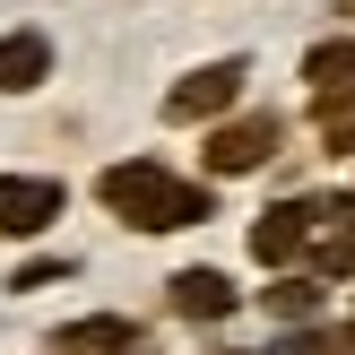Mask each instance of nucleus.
I'll return each mask as SVG.
<instances>
[{
  "label": "nucleus",
  "mask_w": 355,
  "mask_h": 355,
  "mask_svg": "<svg viewBox=\"0 0 355 355\" xmlns=\"http://www.w3.org/2000/svg\"><path fill=\"white\" fill-rule=\"evenodd\" d=\"M35 355H61V347H35Z\"/></svg>",
  "instance_id": "nucleus-16"
},
{
  "label": "nucleus",
  "mask_w": 355,
  "mask_h": 355,
  "mask_svg": "<svg viewBox=\"0 0 355 355\" xmlns=\"http://www.w3.org/2000/svg\"><path fill=\"white\" fill-rule=\"evenodd\" d=\"M252 304L269 312L277 329H304V321H329V286H321V277H312V269H277L269 286L252 295Z\"/></svg>",
  "instance_id": "nucleus-8"
},
{
  "label": "nucleus",
  "mask_w": 355,
  "mask_h": 355,
  "mask_svg": "<svg viewBox=\"0 0 355 355\" xmlns=\"http://www.w3.org/2000/svg\"><path fill=\"white\" fill-rule=\"evenodd\" d=\"M69 217V182L61 173H35V165H0V243L35 252L52 225Z\"/></svg>",
  "instance_id": "nucleus-4"
},
{
  "label": "nucleus",
  "mask_w": 355,
  "mask_h": 355,
  "mask_svg": "<svg viewBox=\"0 0 355 355\" xmlns=\"http://www.w3.org/2000/svg\"><path fill=\"white\" fill-rule=\"evenodd\" d=\"M304 96H338V87H355V35H321V44H304Z\"/></svg>",
  "instance_id": "nucleus-10"
},
{
  "label": "nucleus",
  "mask_w": 355,
  "mask_h": 355,
  "mask_svg": "<svg viewBox=\"0 0 355 355\" xmlns=\"http://www.w3.org/2000/svg\"><path fill=\"white\" fill-rule=\"evenodd\" d=\"M165 312L191 321V329H225V321L243 312V286H234L225 269H208V260H191V269L165 277Z\"/></svg>",
  "instance_id": "nucleus-7"
},
{
  "label": "nucleus",
  "mask_w": 355,
  "mask_h": 355,
  "mask_svg": "<svg viewBox=\"0 0 355 355\" xmlns=\"http://www.w3.org/2000/svg\"><path fill=\"white\" fill-rule=\"evenodd\" d=\"M243 104H252V52H217V61L182 69L156 113H165V130H208V121L243 113Z\"/></svg>",
  "instance_id": "nucleus-2"
},
{
  "label": "nucleus",
  "mask_w": 355,
  "mask_h": 355,
  "mask_svg": "<svg viewBox=\"0 0 355 355\" xmlns=\"http://www.w3.org/2000/svg\"><path fill=\"white\" fill-rule=\"evenodd\" d=\"M121 355H156V347H148V338H139V347H121Z\"/></svg>",
  "instance_id": "nucleus-14"
},
{
  "label": "nucleus",
  "mask_w": 355,
  "mask_h": 355,
  "mask_svg": "<svg viewBox=\"0 0 355 355\" xmlns=\"http://www.w3.org/2000/svg\"><path fill=\"white\" fill-rule=\"evenodd\" d=\"M269 355H355V338H347L338 321H304V329H277Z\"/></svg>",
  "instance_id": "nucleus-13"
},
{
  "label": "nucleus",
  "mask_w": 355,
  "mask_h": 355,
  "mask_svg": "<svg viewBox=\"0 0 355 355\" xmlns=\"http://www.w3.org/2000/svg\"><path fill=\"white\" fill-rule=\"evenodd\" d=\"M321 225H329V200H269V208L252 217V234H243V243H252V260L277 277V269H304V252H312Z\"/></svg>",
  "instance_id": "nucleus-5"
},
{
  "label": "nucleus",
  "mask_w": 355,
  "mask_h": 355,
  "mask_svg": "<svg viewBox=\"0 0 355 355\" xmlns=\"http://www.w3.org/2000/svg\"><path fill=\"white\" fill-rule=\"evenodd\" d=\"M87 200L121 225V234H191V225L217 217V182L200 173H173V156L139 148V156H113V165L87 182Z\"/></svg>",
  "instance_id": "nucleus-1"
},
{
  "label": "nucleus",
  "mask_w": 355,
  "mask_h": 355,
  "mask_svg": "<svg viewBox=\"0 0 355 355\" xmlns=\"http://www.w3.org/2000/svg\"><path fill=\"white\" fill-rule=\"evenodd\" d=\"M52 69H61V44H52V26H35V17L0 26V104L44 96V87H52Z\"/></svg>",
  "instance_id": "nucleus-6"
},
{
  "label": "nucleus",
  "mask_w": 355,
  "mask_h": 355,
  "mask_svg": "<svg viewBox=\"0 0 355 355\" xmlns=\"http://www.w3.org/2000/svg\"><path fill=\"white\" fill-rule=\"evenodd\" d=\"M69 277H78V260H69V252H17V260H9V277H0V295H17V304H35V295L69 286Z\"/></svg>",
  "instance_id": "nucleus-11"
},
{
  "label": "nucleus",
  "mask_w": 355,
  "mask_h": 355,
  "mask_svg": "<svg viewBox=\"0 0 355 355\" xmlns=\"http://www.w3.org/2000/svg\"><path fill=\"white\" fill-rule=\"evenodd\" d=\"M338 329H347V338H355V312H347V321H338Z\"/></svg>",
  "instance_id": "nucleus-15"
},
{
  "label": "nucleus",
  "mask_w": 355,
  "mask_h": 355,
  "mask_svg": "<svg viewBox=\"0 0 355 355\" xmlns=\"http://www.w3.org/2000/svg\"><path fill=\"white\" fill-rule=\"evenodd\" d=\"M148 329L130 321V312H78V321H61L52 329V347L61 355H121V347H139Z\"/></svg>",
  "instance_id": "nucleus-9"
},
{
  "label": "nucleus",
  "mask_w": 355,
  "mask_h": 355,
  "mask_svg": "<svg viewBox=\"0 0 355 355\" xmlns=\"http://www.w3.org/2000/svg\"><path fill=\"white\" fill-rule=\"evenodd\" d=\"M304 269L321 277V286H347V277H355V225H321L312 252H304Z\"/></svg>",
  "instance_id": "nucleus-12"
},
{
  "label": "nucleus",
  "mask_w": 355,
  "mask_h": 355,
  "mask_svg": "<svg viewBox=\"0 0 355 355\" xmlns=\"http://www.w3.org/2000/svg\"><path fill=\"white\" fill-rule=\"evenodd\" d=\"M286 148V121L269 104H243V113L208 121L200 130V182H243V173H269V156Z\"/></svg>",
  "instance_id": "nucleus-3"
}]
</instances>
